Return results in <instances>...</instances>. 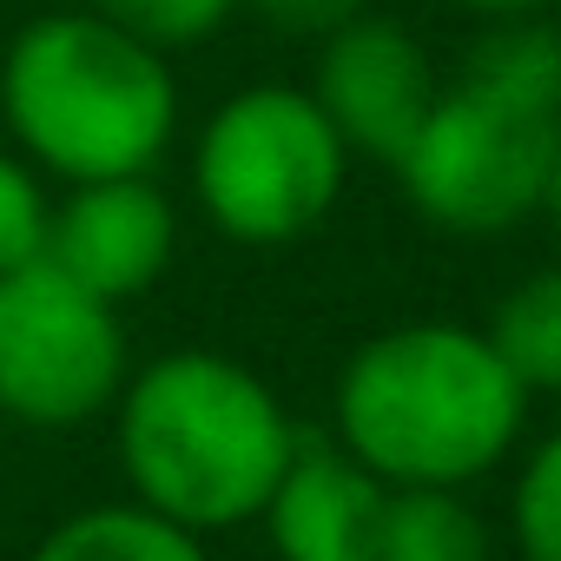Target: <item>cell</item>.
<instances>
[{
  "mask_svg": "<svg viewBox=\"0 0 561 561\" xmlns=\"http://www.w3.org/2000/svg\"><path fill=\"white\" fill-rule=\"evenodd\" d=\"M502 528H508L515 561H561V423L522 449L508 476Z\"/></svg>",
  "mask_w": 561,
  "mask_h": 561,
  "instance_id": "cell-13",
  "label": "cell"
},
{
  "mask_svg": "<svg viewBox=\"0 0 561 561\" xmlns=\"http://www.w3.org/2000/svg\"><path fill=\"white\" fill-rule=\"evenodd\" d=\"M106 416L126 495L205 541L257 522L305 436L251 364L205 344L133 364Z\"/></svg>",
  "mask_w": 561,
  "mask_h": 561,
  "instance_id": "cell-2",
  "label": "cell"
},
{
  "mask_svg": "<svg viewBox=\"0 0 561 561\" xmlns=\"http://www.w3.org/2000/svg\"><path fill=\"white\" fill-rule=\"evenodd\" d=\"M436 80L443 73H436L430 47L416 41V27L370 8L351 27L318 41V67L305 87L318 93V106L331 113V126L344 133V146L357 159L390 165L410 146V133L423 126Z\"/></svg>",
  "mask_w": 561,
  "mask_h": 561,
  "instance_id": "cell-7",
  "label": "cell"
},
{
  "mask_svg": "<svg viewBox=\"0 0 561 561\" xmlns=\"http://www.w3.org/2000/svg\"><path fill=\"white\" fill-rule=\"evenodd\" d=\"M377 561H495V528L469 489H390Z\"/></svg>",
  "mask_w": 561,
  "mask_h": 561,
  "instance_id": "cell-12",
  "label": "cell"
},
{
  "mask_svg": "<svg viewBox=\"0 0 561 561\" xmlns=\"http://www.w3.org/2000/svg\"><path fill=\"white\" fill-rule=\"evenodd\" d=\"M443 8L482 21V27H515V21H541L554 0H443Z\"/></svg>",
  "mask_w": 561,
  "mask_h": 561,
  "instance_id": "cell-17",
  "label": "cell"
},
{
  "mask_svg": "<svg viewBox=\"0 0 561 561\" xmlns=\"http://www.w3.org/2000/svg\"><path fill=\"white\" fill-rule=\"evenodd\" d=\"M482 337L495 344V357L515 370L528 397H561V257L515 277L495 298Z\"/></svg>",
  "mask_w": 561,
  "mask_h": 561,
  "instance_id": "cell-11",
  "label": "cell"
},
{
  "mask_svg": "<svg viewBox=\"0 0 561 561\" xmlns=\"http://www.w3.org/2000/svg\"><path fill=\"white\" fill-rule=\"evenodd\" d=\"M351 165L357 152L344 146L311 87L251 80L198 119L185 185L218 238L244 251H277L311 238L337 211Z\"/></svg>",
  "mask_w": 561,
  "mask_h": 561,
  "instance_id": "cell-5",
  "label": "cell"
},
{
  "mask_svg": "<svg viewBox=\"0 0 561 561\" xmlns=\"http://www.w3.org/2000/svg\"><path fill=\"white\" fill-rule=\"evenodd\" d=\"M238 8H251L264 27L291 34V41H324L337 27H351L357 14H370L377 0H238Z\"/></svg>",
  "mask_w": 561,
  "mask_h": 561,
  "instance_id": "cell-16",
  "label": "cell"
},
{
  "mask_svg": "<svg viewBox=\"0 0 561 561\" xmlns=\"http://www.w3.org/2000/svg\"><path fill=\"white\" fill-rule=\"evenodd\" d=\"M27 561H211L205 535L152 515L146 502H87L73 515H60Z\"/></svg>",
  "mask_w": 561,
  "mask_h": 561,
  "instance_id": "cell-10",
  "label": "cell"
},
{
  "mask_svg": "<svg viewBox=\"0 0 561 561\" xmlns=\"http://www.w3.org/2000/svg\"><path fill=\"white\" fill-rule=\"evenodd\" d=\"M541 27H548V41H554V54H561V0H554L548 14H541Z\"/></svg>",
  "mask_w": 561,
  "mask_h": 561,
  "instance_id": "cell-19",
  "label": "cell"
},
{
  "mask_svg": "<svg viewBox=\"0 0 561 561\" xmlns=\"http://www.w3.org/2000/svg\"><path fill=\"white\" fill-rule=\"evenodd\" d=\"M80 8L126 27V34H139L159 54H185V47L211 41L218 27H231L238 0H80Z\"/></svg>",
  "mask_w": 561,
  "mask_h": 561,
  "instance_id": "cell-14",
  "label": "cell"
},
{
  "mask_svg": "<svg viewBox=\"0 0 561 561\" xmlns=\"http://www.w3.org/2000/svg\"><path fill=\"white\" fill-rule=\"evenodd\" d=\"M541 218H548V231L561 238V152H554V172H548V192H541Z\"/></svg>",
  "mask_w": 561,
  "mask_h": 561,
  "instance_id": "cell-18",
  "label": "cell"
},
{
  "mask_svg": "<svg viewBox=\"0 0 561 561\" xmlns=\"http://www.w3.org/2000/svg\"><path fill=\"white\" fill-rule=\"evenodd\" d=\"M528 410L482 324L456 318L370 331L331 383V436L390 489H476L522 449Z\"/></svg>",
  "mask_w": 561,
  "mask_h": 561,
  "instance_id": "cell-1",
  "label": "cell"
},
{
  "mask_svg": "<svg viewBox=\"0 0 561 561\" xmlns=\"http://www.w3.org/2000/svg\"><path fill=\"white\" fill-rule=\"evenodd\" d=\"M47 218H54V185L14 146H0V277L47 251Z\"/></svg>",
  "mask_w": 561,
  "mask_h": 561,
  "instance_id": "cell-15",
  "label": "cell"
},
{
  "mask_svg": "<svg viewBox=\"0 0 561 561\" xmlns=\"http://www.w3.org/2000/svg\"><path fill=\"white\" fill-rule=\"evenodd\" d=\"M390 482H377L337 436H298L257 528L277 561H377Z\"/></svg>",
  "mask_w": 561,
  "mask_h": 561,
  "instance_id": "cell-9",
  "label": "cell"
},
{
  "mask_svg": "<svg viewBox=\"0 0 561 561\" xmlns=\"http://www.w3.org/2000/svg\"><path fill=\"white\" fill-rule=\"evenodd\" d=\"M0 126L47 185L152 172L179 139L172 54L87 8L34 14L0 54Z\"/></svg>",
  "mask_w": 561,
  "mask_h": 561,
  "instance_id": "cell-4",
  "label": "cell"
},
{
  "mask_svg": "<svg viewBox=\"0 0 561 561\" xmlns=\"http://www.w3.org/2000/svg\"><path fill=\"white\" fill-rule=\"evenodd\" d=\"M179 251V205L152 172L60 185L47 218V264H60L73 285L106 305L146 298Z\"/></svg>",
  "mask_w": 561,
  "mask_h": 561,
  "instance_id": "cell-8",
  "label": "cell"
},
{
  "mask_svg": "<svg viewBox=\"0 0 561 561\" xmlns=\"http://www.w3.org/2000/svg\"><path fill=\"white\" fill-rule=\"evenodd\" d=\"M561 152V54L541 21L482 27L436 80L423 126L390 159L403 205L443 238H508L541 218Z\"/></svg>",
  "mask_w": 561,
  "mask_h": 561,
  "instance_id": "cell-3",
  "label": "cell"
},
{
  "mask_svg": "<svg viewBox=\"0 0 561 561\" xmlns=\"http://www.w3.org/2000/svg\"><path fill=\"white\" fill-rule=\"evenodd\" d=\"M133 370L119 305L47 257L0 277V416L21 430H80L113 410Z\"/></svg>",
  "mask_w": 561,
  "mask_h": 561,
  "instance_id": "cell-6",
  "label": "cell"
}]
</instances>
